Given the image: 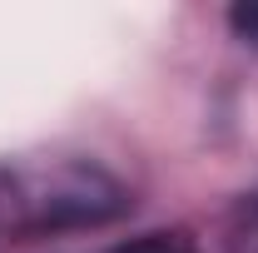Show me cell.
Masks as SVG:
<instances>
[{"label": "cell", "mask_w": 258, "mask_h": 253, "mask_svg": "<svg viewBox=\"0 0 258 253\" xmlns=\"http://www.w3.org/2000/svg\"><path fill=\"white\" fill-rule=\"evenodd\" d=\"M228 25H233V35H238V40H248V45L258 50V0L233 5V10H228Z\"/></svg>", "instance_id": "obj_3"}, {"label": "cell", "mask_w": 258, "mask_h": 253, "mask_svg": "<svg viewBox=\"0 0 258 253\" xmlns=\"http://www.w3.org/2000/svg\"><path fill=\"white\" fill-rule=\"evenodd\" d=\"M104 253H194V243L184 233H144V238H129V243L104 248Z\"/></svg>", "instance_id": "obj_2"}, {"label": "cell", "mask_w": 258, "mask_h": 253, "mask_svg": "<svg viewBox=\"0 0 258 253\" xmlns=\"http://www.w3.org/2000/svg\"><path fill=\"white\" fill-rule=\"evenodd\" d=\"M119 209V189L85 164L20 169L0 179V219L5 223H95Z\"/></svg>", "instance_id": "obj_1"}]
</instances>
